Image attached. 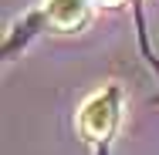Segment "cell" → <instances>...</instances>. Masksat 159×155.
<instances>
[{
  "label": "cell",
  "instance_id": "3",
  "mask_svg": "<svg viewBox=\"0 0 159 155\" xmlns=\"http://www.w3.org/2000/svg\"><path fill=\"white\" fill-rule=\"evenodd\" d=\"M92 3H95V7H122L125 0H92Z\"/></svg>",
  "mask_w": 159,
  "mask_h": 155
},
{
  "label": "cell",
  "instance_id": "2",
  "mask_svg": "<svg viewBox=\"0 0 159 155\" xmlns=\"http://www.w3.org/2000/svg\"><path fill=\"white\" fill-rule=\"evenodd\" d=\"M92 14H95V3L92 0H44L37 17L44 20V27L58 34H75L81 27L92 24Z\"/></svg>",
  "mask_w": 159,
  "mask_h": 155
},
{
  "label": "cell",
  "instance_id": "1",
  "mask_svg": "<svg viewBox=\"0 0 159 155\" xmlns=\"http://www.w3.org/2000/svg\"><path fill=\"white\" fill-rule=\"evenodd\" d=\"M119 122H122V91L119 84H105L98 88L75 115V128L85 142L92 145H102L108 142L115 131H119Z\"/></svg>",
  "mask_w": 159,
  "mask_h": 155
}]
</instances>
